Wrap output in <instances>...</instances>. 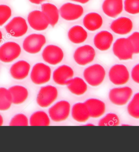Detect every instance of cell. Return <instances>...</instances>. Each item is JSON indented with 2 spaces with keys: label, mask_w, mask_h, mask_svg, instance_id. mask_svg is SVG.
<instances>
[{
  "label": "cell",
  "mask_w": 139,
  "mask_h": 152,
  "mask_svg": "<svg viewBox=\"0 0 139 152\" xmlns=\"http://www.w3.org/2000/svg\"><path fill=\"white\" fill-rule=\"evenodd\" d=\"M95 51L91 46L86 45L77 48L74 54V59L79 65L85 66L89 64L95 59Z\"/></svg>",
  "instance_id": "obj_10"
},
{
  "label": "cell",
  "mask_w": 139,
  "mask_h": 152,
  "mask_svg": "<svg viewBox=\"0 0 139 152\" xmlns=\"http://www.w3.org/2000/svg\"><path fill=\"white\" fill-rule=\"evenodd\" d=\"M104 13L107 16L115 18L123 10L122 0H105L102 5Z\"/></svg>",
  "instance_id": "obj_19"
},
{
  "label": "cell",
  "mask_w": 139,
  "mask_h": 152,
  "mask_svg": "<svg viewBox=\"0 0 139 152\" xmlns=\"http://www.w3.org/2000/svg\"><path fill=\"white\" fill-rule=\"evenodd\" d=\"M41 10L47 16L49 24L54 27L58 21L59 13L57 7L50 3H44L41 6Z\"/></svg>",
  "instance_id": "obj_26"
},
{
  "label": "cell",
  "mask_w": 139,
  "mask_h": 152,
  "mask_svg": "<svg viewBox=\"0 0 139 152\" xmlns=\"http://www.w3.org/2000/svg\"><path fill=\"white\" fill-rule=\"evenodd\" d=\"M71 109V104L68 102L61 100L49 108V117L53 122H63L68 118Z\"/></svg>",
  "instance_id": "obj_3"
},
{
  "label": "cell",
  "mask_w": 139,
  "mask_h": 152,
  "mask_svg": "<svg viewBox=\"0 0 139 152\" xmlns=\"http://www.w3.org/2000/svg\"><path fill=\"white\" fill-rule=\"evenodd\" d=\"M20 46L16 42H7L0 47V61L10 63L17 58L21 53Z\"/></svg>",
  "instance_id": "obj_9"
},
{
  "label": "cell",
  "mask_w": 139,
  "mask_h": 152,
  "mask_svg": "<svg viewBox=\"0 0 139 152\" xmlns=\"http://www.w3.org/2000/svg\"><path fill=\"white\" fill-rule=\"evenodd\" d=\"M133 46L135 54L139 53V32L135 31L128 37Z\"/></svg>",
  "instance_id": "obj_34"
},
{
  "label": "cell",
  "mask_w": 139,
  "mask_h": 152,
  "mask_svg": "<svg viewBox=\"0 0 139 152\" xmlns=\"http://www.w3.org/2000/svg\"><path fill=\"white\" fill-rule=\"evenodd\" d=\"M3 117L0 115V126L3 125Z\"/></svg>",
  "instance_id": "obj_38"
},
{
  "label": "cell",
  "mask_w": 139,
  "mask_h": 152,
  "mask_svg": "<svg viewBox=\"0 0 139 152\" xmlns=\"http://www.w3.org/2000/svg\"><path fill=\"white\" fill-rule=\"evenodd\" d=\"M85 28L90 31H93L99 29L102 26V17L97 13L91 12L85 15L83 20Z\"/></svg>",
  "instance_id": "obj_22"
},
{
  "label": "cell",
  "mask_w": 139,
  "mask_h": 152,
  "mask_svg": "<svg viewBox=\"0 0 139 152\" xmlns=\"http://www.w3.org/2000/svg\"><path fill=\"white\" fill-rule=\"evenodd\" d=\"M131 77L135 83L139 84V64L135 66L131 72Z\"/></svg>",
  "instance_id": "obj_35"
},
{
  "label": "cell",
  "mask_w": 139,
  "mask_h": 152,
  "mask_svg": "<svg viewBox=\"0 0 139 152\" xmlns=\"http://www.w3.org/2000/svg\"><path fill=\"white\" fill-rule=\"evenodd\" d=\"M74 75V71L72 68L68 65H62L54 71L52 78L55 83L63 86L68 83Z\"/></svg>",
  "instance_id": "obj_15"
},
{
  "label": "cell",
  "mask_w": 139,
  "mask_h": 152,
  "mask_svg": "<svg viewBox=\"0 0 139 152\" xmlns=\"http://www.w3.org/2000/svg\"><path fill=\"white\" fill-rule=\"evenodd\" d=\"M84 77L87 83L96 87L102 83L106 77V72L103 67L99 64H95L84 70Z\"/></svg>",
  "instance_id": "obj_1"
},
{
  "label": "cell",
  "mask_w": 139,
  "mask_h": 152,
  "mask_svg": "<svg viewBox=\"0 0 139 152\" xmlns=\"http://www.w3.org/2000/svg\"><path fill=\"white\" fill-rule=\"evenodd\" d=\"M2 39H3V36H2V33L1 31H0V42H1V41Z\"/></svg>",
  "instance_id": "obj_39"
},
{
  "label": "cell",
  "mask_w": 139,
  "mask_h": 152,
  "mask_svg": "<svg viewBox=\"0 0 139 152\" xmlns=\"http://www.w3.org/2000/svg\"><path fill=\"white\" fill-rule=\"evenodd\" d=\"M73 118L81 123L87 122L90 118L87 106L85 102H79L73 105L71 110Z\"/></svg>",
  "instance_id": "obj_21"
},
{
  "label": "cell",
  "mask_w": 139,
  "mask_h": 152,
  "mask_svg": "<svg viewBox=\"0 0 139 152\" xmlns=\"http://www.w3.org/2000/svg\"><path fill=\"white\" fill-rule=\"evenodd\" d=\"M87 33L85 29L79 26L71 27L68 32V37L71 42L74 44L83 43L87 39Z\"/></svg>",
  "instance_id": "obj_25"
},
{
  "label": "cell",
  "mask_w": 139,
  "mask_h": 152,
  "mask_svg": "<svg viewBox=\"0 0 139 152\" xmlns=\"http://www.w3.org/2000/svg\"><path fill=\"white\" fill-rule=\"evenodd\" d=\"M127 110L129 114L132 118L139 119V93L133 96L128 105Z\"/></svg>",
  "instance_id": "obj_29"
},
{
  "label": "cell",
  "mask_w": 139,
  "mask_h": 152,
  "mask_svg": "<svg viewBox=\"0 0 139 152\" xmlns=\"http://www.w3.org/2000/svg\"><path fill=\"white\" fill-rule=\"evenodd\" d=\"M28 21L32 28L39 31L45 30L49 24L47 16L39 10L31 12L28 15Z\"/></svg>",
  "instance_id": "obj_14"
},
{
  "label": "cell",
  "mask_w": 139,
  "mask_h": 152,
  "mask_svg": "<svg viewBox=\"0 0 139 152\" xmlns=\"http://www.w3.org/2000/svg\"><path fill=\"white\" fill-rule=\"evenodd\" d=\"M7 32L13 37H22L28 30L26 20L21 17H14L5 26Z\"/></svg>",
  "instance_id": "obj_12"
},
{
  "label": "cell",
  "mask_w": 139,
  "mask_h": 152,
  "mask_svg": "<svg viewBox=\"0 0 139 152\" xmlns=\"http://www.w3.org/2000/svg\"><path fill=\"white\" fill-rule=\"evenodd\" d=\"M51 70L49 66L43 63H38L33 67L30 77L34 84L41 85L47 83L51 78Z\"/></svg>",
  "instance_id": "obj_5"
},
{
  "label": "cell",
  "mask_w": 139,
  "mask_h": 152,
  "mask_svg": "<svg viewBox=\"0 0 139 152\" xmlns=\"http://www.w3.org/2000/svg\"><path fill=\"white\" fill-rule=\"evenodd\" d=\"M29 1H30L31 3L39 5V4H41V3L46 1V0H29Z\"/></svg>",
  "instance_id": "obj_36"
},
{
  "label": "cell",
  "mask_w": 139,
  "mask_h": 152,
  "mask_svg": "<svg viewBox=\"0 0 139 152\" xmlns=\"http://www.w3.org/2000/svg\"><path fill=\"white\" fill-rule=\"evenodd\" d=\"M42 56L45 62L55 65L62 62L64 53L62 49L55 45L47 46L42 51Z\"/></svg>",
  "instance_id": "obj_11"
},
{
  "label": "cell",
  "mask_w": 139,
  "mask_h": 152,
  "mask_svg": "<svg viewBox=\"0 0 139 152\" xmlns=\"http://www.w3.org/2000/svg\"><path fill=\"white\" fill-rule=\"evenodd\" d=\"M58 96L57 89L54 86L47 85L41 87L37 95L36 101L41 108L48 107L57 99Z\"/></svg>",
  "instance_id": "obj_4"
},
{
  "label": "cell",
  "mask_w": 139,
  "mask_h": 152,
  "mask_svg": "<svg viewBox=\"0 0 139 152\" xmlns=\"http://www.w3.org/2000/svg\"><path fill=\"white\" fill-rule=\"evenodd\" d=\"M71 1L78 2V3H81L82 4H85L89 1L90 0H71Z\"/></svg>",
  "instance_id": "obj_37"
},
{
  "label": "cell",
  "mask_w": 139,
  "mask_h": 152,
  "mask_svg": "<svg viewBox=\"0 0 139 152\" xmlns=\"http://www.w3.org/2000/svg\"><path fill=\"white\" fill-rule=\"evenodd\" d=\"M30 68V64L27 61H18L14 63L11 67V75L13 78L17 80L24 79L28 76Z\"/></svg>",
  "instance_id": "obj_20"
},
{
  "label": "cell",
  "mask_w": 139,
  "mask_h": 152,
  "mask_svg": "<svg viewBox=\"0 0 139 152\" xmlns=\"http://www.w3.org/2000/svg\"><path fill=\"white\" fill-rule=\"evenodd\" d=\"M120 123L119 117L116 114H107L100 120L98 125L99 126H117Z\"/></svg>",
  "instance_id": "obj_30"
},
{
  "label": "cell",
  "mask_w": 139,
  "mask_h": 152,
  "mask_svg": "<svg viewBox=\"0 0 139 152\" xmlns=\"http://www.w3.org/2000/svg\"><path fill=\"white\" fill-rule=\"evenodd\" d=\"M133 94V90L130 87H117L110 90L109 98L114 104L119 106H124L130 101Z\"/></svg>",
  "instance_id": "obj_6"
},
{
  "label": "cell",
  "mask_w": 139,
  "mask_h": 152,
  "mask_svg": "<svg viewBox=\"0 0 139 152\" xmlns=\"http://www.w3.org/2000/svg\"><path fill=\"white\" fill-rule=\"evenodd\" d=\"M12 103L11 94L5 88H0V111H5L10 108Z\"/></svg>",
  "instance_id": "obj_28"
},
{
  "label": "cell",
  "mask_w": 139,
  "mask_h": 152,
  "mask_svg": "<svg viewBox=\"0 0 139 152\" xmlns=\"http://www.w3.org/2000/svg\"><path fill=\"white\" fill-rule=\"evenodd\" d=\"M10 126H28V119L23 114H18L14 116L10 122Z\"/></svg>",
  "instance_id": "obj_32"
},
{
  "label": "cell",
  "mask_w": 139,
  "mask_h": 152,
  "mask_svg": "<svg viewBox=\"0 0 139 152\" xmlns=\"http://www.w3.org/2000/svg\"><path fill=\"white\" fill-rule=\"evenodd\" d=\"M84 12V8L81 5L70 3L63 4L60 9L61 17L68 21L79 19L83 15Z\"/></svg>",
  "instance_id": "obj_13"
},
{
  "label": "cell",
  "mask_w": 139,
  "mask_h": 152,
  "mask_svg": "<svg viewBox=\"0 0 139 152\" xmlns=\"http://www.w3.org/2000/svg\"><path fill=\"white\" fill-rule=\"evenodd\" d=\"M114 54L121 61L132 59L134 53L133 45L128 38L117 39L113 46Z\"/></svg>",
  "instance_id": "obj_2"
},
{
  "label": "cell",
  "mask_w": 139,
  "mask_h": 152,
  "mask_svg": "<svg viewBox=\"0 0 139 152\" xmlns=\"http://www.w3.org/2000/svg\"><path fill=\"white\" fill-rule=\"evenodd\" d=\"M67 86L69 91L76 96H82L87 91V84L83 79L79 77L72 79Z\"/></svg>",
  "instance_id": "obj_24"
},
{
  "label": "cell",
  "mask_w": 139,
  "mask_h": 152,
  "mask_svg": "<svg viewBox=\"0 0 139 152\" xmlns=\"http://www.w3.org/2000/svg\"><path fill=\"white\" fill-rule=\"evenodd\" d=\"M84 102L87 106L91 118H98L104 114L106 105L102 100L95 98H90Z\"/></svg>",
  "instance_id": "obj_17"
},
{
  "label": "cell",
  "mask_w": 139,
  "mask_h": 152,
  "mask_svg": "<svg viewBox=\"0 0 139 152\" xmlns=\"http://www.w3.org/2000/svg\"><path fill=\"white\" fill-rule=\"evenodd\" d=\"M113 39V36L111 33L107 31H102L95 36L94 43L98 50L105 51L110 48Z\"/></svg>",
  "instance_id": "obj_18"
},
{
  "label": "cell",
  "mask_w": 139,
  "mask_h": 152,
  "mask_svg": "<svg viewBox=\"0 0 139 152\" xmlns=\"http://www.w3.org/2000/svg\"><path fill=\"white\" fill-rule=\"evenodd\" d=\"M109 80L116 85L126 84L130 78V73L125 65L116 64L113 66L109 72Z\"/></svg>",
  "instance_id": "obj_7"
},
{
  "label": "cell",
  "mask_w": 139,
  "mask_h": 152,
  "mask_svg": "<svg viewBox=\"0 0 139 152\" xmlns=\"http://www.w3.org/2000/svg\"><path fill=\"white\" fill-rule=\"evenodd\" d=\"M133 27V23L130 18L121 17L111 23L110 28L116 34L125 35L131 32Z\"/></svg>",
  "instance_id": "obj_16"
},
{
  "label": "cell",
  "mask_w": 139,
  "mask_h": 152,
  "mask_svg": "<svg viewBox=\"0 0 139 152\" xmlns=\"http://www.w3.org/2000/svg\"><path fill=\"white\" fill-rule=\"evenodd\" d=\"M124 5L127 12L132 15L139 13V0H125Z\"/></svg>",
  "instance_id": "obj_31"
},
{
  "label": "cell",
  "mask_w": 139,
  "mask_h": 152,
  "mask_svg": "<svg viewBox=\"0 0 139 152\" xmlns=\"http://www.w3.org/2000/svg\"><path fill=\"white\" fill-rule=\"evenodd\" d=\"M46 42L45 37L41 34H31L24 40L23 48L29 53L36 54L41 51Z\"/></svg>",
  "instance_id": "obj_8"
},
{
  "label": "cell",
  "mask_w": 139,
  "mask_h": 152,
  "mask_svg": "<svg viewBox=\"0 0 139 152\" xmlns=\"http://www.w3.org/2000/svg\"><path fill=\"white\" fill-rule=\"evenodd\" d=\"M9 90L11 94L13 104H20L25 102L28 98V90L23 86L16 85L11 87Z\"/></svg>",
  "instance_id": "obj_23"
},
{
  "label": "cell",
  "mask_w": 139,
  "mask_h": 152,
  "mask_svg": "<svg viewBox=\"0 0 139 152\" xmlns=\"http://www.w3.org/2000/svg\"><path fill=\"white\" fill-rule=\"evenodd\" d=\"M50 123V118L47 114L41 110L34 113L29 120L31 126H49Z\"/></svg>",
  "instance_id": "obj_27"
},
{
  "label": "cell",
  "mask_w": 139,
  "mask_h": 152,
  "mask_svg": "<svg viewBox=\"0 0 139 152\" xmlns=\"http://www.w3.org/2000/svg\"><path fill=\"white\" fill-rule=\"evenodd\" d=\"M12 15V10L9 7L0 5V26L4 25Z\"/></svg>",
  "instance_id": "obj_33"
}]
</instances>
